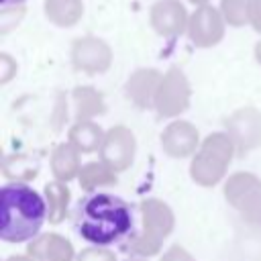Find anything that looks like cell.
I'll return each mask as SVG.
<instances>
[{"label": "cell", "mask_w": 261, "mask_h": 261, "mask_svg": "<svg viewBox=\"0 0 261 261\" xmlns=\"http://www.w3.org/2000/svg\"><path fill=\"white\" fill-rule=\"evenodd\" d=\"M45 222L43 198L24 184H8L0 194V237L22 243L39 232Z\"/></svg>", "instance_id": "2"}, {"label": "cell", "mask_w": 261, "mask_h": 261, "mask_svg": "<svg viewBox=\"0 0 261 261\" xmlns=\"http://www.w3.org/2000/svg\"><path fill=\"white\" fill-rule=\"evenodd\" d=\"M73 224L86 241L110 245L124 239L133 230V210L122 198L98 192L77 202Z\"/></svg>", "instance_id": "1"}, {"label": "cell", "mask_w": 261, "mask_h": 261, "mask_svg": "<svg viewBox=\"0 0 261 261\" xmlns=\"http://www.w3.org/2000/svg\"><path fill=\"white\" fill-rule=\"evenodd\" d=\"M20 2H24V0H0V4H2V6H10V4H20Z\"/></svg>", "instance_id": "3"}]
</instances>
